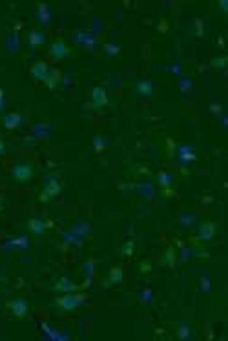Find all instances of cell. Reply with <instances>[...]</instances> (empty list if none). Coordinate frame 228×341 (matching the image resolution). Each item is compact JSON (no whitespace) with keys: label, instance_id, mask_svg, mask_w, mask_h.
I'll return each instance as SVG.
<instances>
[{"label":"cell","instance_id":"cell-3","mask_svg":"<svg viewBox=\"0 0 228 341\" xmlns=\"http://www.w3.org/2000/svg\"><path fill=\"white\" fill-rule=\"evenodd\" d=\"M11 177L16 182H30L33 179V166L31 162H16L11 168Z\"/></svg>","mask_w":228,"mask_h":341},{"label":"cell","instance_id":"cell-12","mask_svg":"<svg viewBox=\"0 0 228 341\" xmlns=\"http://www.w3.org/2000/svg\"><path fill=\"white\" fill-rule=\"evenodd\" d=\"M20 122H22V115L20 114H6L2 117V124L6 126L8 130H16L20 126Z\"/></svg>","mask_w":228,"mask_h":341},{"label":"cell","instance_id":"cell-14","mask_svg":"<svg viewBox=\"0 0 228 341\" xmlns=\"http://www.w3.org/2000/svg\"><path fill=\"white\" fill-rule=\"evenodd\" d=\"M135 91L139 95H143V97H150L153 91V84L150 81H139L135 84Z\"/></svg>","mask_w":228,"mask_h":341},{"label":"cell","instance_id":"cell-10","mask_svg":"<svg viewBox=\"0 0 228 341\" xmlns=\"http://www.w3.org/2000/svg\"><path fill=\"white\" fill-rule=\"evenodd\" d=\"M53 290L62 292V294H69V292H77V290H81V288L77 287L71 279H68V277H61V279H57Z\"/></svg>","mask_w":228,"mask_h":341},{"label":"cell","instance_id":"cell-27","mask_svg":"<svg viewBox=\"0 0 228 341\" xmlns=\"http://www.w3.org/2000/svg\"><path fill=\"white\" fill-rule=\"evenodd\" d=\"M219 6H221V8H223V9H227L228 4H227V2H225V0H223V2H219Z\"/></svg>","mask_w":228,"mask_h":341},{"label":"cell","instance_id":"cell-8","mask_svg":"<svg viewBox=\"0 0 228 341\" xmlns=\"http://www.w3.org/2000/svg\"><path fill=\"white\" fill-rule=\"evenodd\" d=\"M215 232H217V227L213 223H210V221H206V223H203L199 227L197 235L201 241H212L213 237H215Z\"/></svg>","mask_w":228,"mask_h":341},{"label":"cell","instance_id":"cell-24","mask_svg":"<svg viewBox=\"0 0 228 341\" xmlns=\"http://www.w3.org/2000/svg\"><path fill=\"white\" fill-rule=\"evenodd\" d=\"M179 338H188V330L186 328H179Z\"/></svg>","mask_w":228,"mask_h":341},{"label":"cell","instance_id":"cell-16","mask_svg":"<svg viewBox=\"0 0 228 341\" xmlns=\"http://www.w3.org/2000/svg\"><path fill=\"white\" fill-rule=\"evenodd\" d=\"M38 20L42 24L49 22V11H48V4H38V11H37Z\"/></svg>","mask_w":228,"mask_h":341},{"label":"cell","instance_id":"cell-19","mask_svg":"<svg viewBox=\"0 0 228 341\" xmlns=\"http://www.w3.org/2000/svg\"><path fill=\"white\" fill-rule=\"evenodd\" d=\"M164 263L168 266H174L175 265V250L172 246H168L166 252H164Z\"/></svg>","mask_w":228,"mask_h":341},{"label":"cell","instance_id":"cell-1","mask_svg":"<svg viewBox=\"0 0 228 341\" xmlns=\"http://www.w3.org/2000/svg\"><path fill=\"white\" fill-rule=\"evenodd\" d=\"M86 301V297L82 294H75V292H69V294H64V296L57 297L55 299V307L61 309V310H75L77 307Z\"/></svg>","mask_w":228,"mask_h":341},{"label":"cell","instance_id":"cell-11","mask_svg":"<svg viewBox=\"0 0 228 341\" xmlns=\"http://www.w3.org/2000/svg\"><path fill=\"white\" fill-rule=\"evenodd\" d=\"M48 227H51V223H46V221L38 219V217H31V219L28 221V230L35 235H42Z\"/></svg>","mask_w":228,"mask_h":341},{"label":"cell","instance_id":"cell-23","mask_svg":"<svg viewBox=\"0 0 228 341\" xmlns=\"http://www.w3.org/2000/svg\"><path fill=\"white\" fill-rule=\"evenodd\" d=\"M227 64V57H223V59H215V61H212V66H215V68H223Z\"/></svg>","mask_w":228,"mask_h":341},{"label":"cell","instance_id":"cell-6","mask_svg":"<svg viewBox=\"0 0 228 341\" xmlns=\"http://www.w3.org/2000/svg\"><path fill=\"white\" fill-rule=\"evenodd\" d=\"M90 97H91V106L95 108V110H100V108H104L108 104V93L102 86H95L91 90Z\"/></svg>","mask_w":228,"mask_h":341},{"label":"cell","instance_id":"cell-20","mask_svg":"<svg viewBox=\"0 0 228 341\" xmlns=\"http://www.w3.org/2000/svg\"><path fill=\"white\" fill-rule=\"evenodd\" d=\"M104 51L108 53V57H115V55H119L121 48H119L117 44H106L104 46Z\"/></svg>","mask_w":228,"mask_h":341},{"label":"cell","instance_id":"cell-15","mask_svg":"<svg viewBox=\"0 0 228 341\" xmlns=\"http://www.w3.org/2000/svg\"><path fill=\"white\" fill-rule=\"evenodd\" d=\"M28 40H30V46H31V48H35V46L44 44L46 37H44V33H42V31L33 30V31H30V35H28Z\"/></svg>","mask_w":228,"mask_h":341},{"label":"cell","instance_id":"cell-2","mask_svg":"<svg viewBox=\"0 0 228 341\" xmlns=\"http://www.w3.org/2000/svg\"><path fill=\"white\" fill-rule=\"evenodd\" d=\"M61 182L57 181V177H49L48 181H46V184L42 186V192H40V195H38V199L42 201V203H48V201H51L53 197H57L59 194H61Z\"/></svg>","mask_w":228,"mask_h":341},{"label":"cell","instance_id":"cell-9","mask_svg":"<svg viewBox=\"0 0 228 341\" xmlns=\"http://www.w3.org/2000/svg\"><path fill=\"white\" fill-rule=\"evenodd\" d=\"M122 279H124V272H122V266L115 265L110 272H108V277L104 281H102V285L104 287H108V285H119V283H122Z\"/></svg>","mask_w":228,"mask_h":341},{"label":"cell","instance_id":"cell-13","mask_svg":"<svg viewBox=\"0 0 228 341\" xmlns=\"http://www.w3.org/2000/svg\"><path fill=\"white\" fill-rule=\"evenodd\" d=\"M59 81H61V71L55 68H49V71H48V75H46V79H44V84L49 90H53L55 86L59 84Z\"/></svg>","mask_w":228,"mask_h":341},{"label":"cell","instance_id":"cell-22","mask_svg":"<svg viewBox=\"0 0 228 341\" xmlns=\"http://www.w3.org/2000/svg\"><path fill=\"white\" fill-rule=\"evenodd\" d=\"M104 146H106V144H104V139H102V137H95V139H93V148H95L97 152H102Z\"/></svg>","mask_w":228,"mask_h":341},{"label":"cell","instance_id":"cell-7","mask_svg":"<svg viewBox=\"0 0 228 341\" xmlns=\"http://www.w3.org/2000/svg\"><path fill=\"white\" fill-rule=\"evenodd\" d=\"M48 71H49V66H48V62H44V61L33 62V66H31V77H33L35 81H38V82H44Z\"/></svg>","mask_w":228,"mask_h":341},{"label":"cell","instance_id":"cell-4","mask_svg":"<svg viewBox=\"0 0 228 341\" xmlns=\"http://www.w3.org/2000/svg\"><path fill=\"white\" fill-rule=\"evenodd\" d=\"M49 55L53 57L55 61H62V59L71 57V49L66 46V42H64L62 38H57L53 44L49 46Z\"/></svg>","mask_w":228,"mask_h":341},{"label":"cell","instance_id":"cell-5","mask_svg":"<svg viewBox=\"0 0 228 341\" xmlns=\"http://www.w3.org/2000/svg\"><path fill=\"white\" fill-rule=\"evenodd\" d=\"M8 309L16 319H24L28 316V301H26V299H20V297L11 299L8 303Z\"/></svg>","mask_w":228,"mask_h":341},{"label":"cell","instance_id":"cell-25","mask_svg":"<svg viewBox=\"0 0 228 341\" xmlns=\"http://www.w3.org/2000/svg\"><path fill=\"white\" fill-rule=\"evenodd\" d=\"M4 150H6V144H4V141L0 139V157H2V153H4Z\"/></svg>","mask_w":228,"mask_h":341},{"label":"cell","instance_id":"cell-21","mask_svg":"<svg viewBox=\"0 0 228 341\" xmlns=\"http://www.w3.org/2000/svg\"><path fill=\"white\" fill-rule=\"evenodd\" d=\"M121 254L122 256H131V254H133V241L124 243V246L121 248Z\"/></svg>","mask_w":228,"mask_h":341},{"label":"cell","instance_id":"cell-18","mask_svg":"<svg viewBox=\"0 0 228 341\" xmlns=\"http://www.w3.org/2000/svg\"><path fill=\"white\" fill-rule=\"evenodd\" d=\"M157 182L163 188H170L172 186V175H168L166 172H159L157 174Z\"/></svg>","mask_w":228,"mask_h":341},{"label":"cell","instance_id":"cell-17","mask_svg":"<svg viewBox=\"0 0 228 341\" xmlns=\"http://www.w3.org/2000/svg\"><path fill=\"white\" fill-rule=\"evenodd\" d=\"M179 155H181L182 161H195L197 159V155L192 152L190 146H181V148H179Z\"/></svg>","mask_w":228,"mask_h":341},{"label":"cell","instance_id":"cell-28","mask_svg":"<svg viewBox=\"0 0 228 341\" xmlns=\"http://www.w3.org/2000/svg\"><path fill=\"white\" fill-rule=\"evenodd\" d=\"M2 208H4V205H2V195H0V213H2Z\"/></svg>","mask_w":228,"mask_h":341},{"label":"cell","instance_id":"cell-26","mask_svg":"<svg viewBox=\"0 0 228 341\" xmlns=\"http://www.w3.org/2000/svg\"><path fill=\"white\" fill-rule=\"evenodd\" d=\"M141 268H143V270H148V268H150V265H148V263H143V265H141Z\"/></svg>","mask_w":228,"mask_h":341}]
</instances>
